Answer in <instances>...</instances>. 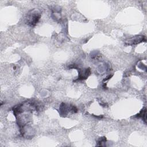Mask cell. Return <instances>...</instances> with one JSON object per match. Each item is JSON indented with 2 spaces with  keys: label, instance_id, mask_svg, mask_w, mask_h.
Listing matches in <instances>:
<instances>
[{
  "label": "cell",
  "instance_id": "6da1fadb",
  "mask_svg": "<svg viewBox=\"0 0 147 147\" xmlns=\"http://www.w3.org/2000/svg\"><path fill=\"white\" fill-rule=\"evenodd\" d=\"M41 17V14L38 10L33 9L30 10L27 15V24L30 26H34L38 21Z\"/></svg>",
  "mask_w": 147,
  "mask_h": 147
},
{
  "label": "cell",
  "instance_id": "7a4b0ae2",
  "mask_svg": "<svg viewBox=\"0 0 147 147\" xmlns=\"http://www.w3.org/2000/svg\"><path fill=\"white\" fill-rule=\"evenodd\" d=\"M137 115H138V117L142 118V119L145 122V121H146V110H145V109L142 110Z\"/></svg>",
  "mask_w": 147,
  "mask_h": 147
}]
</instances>
